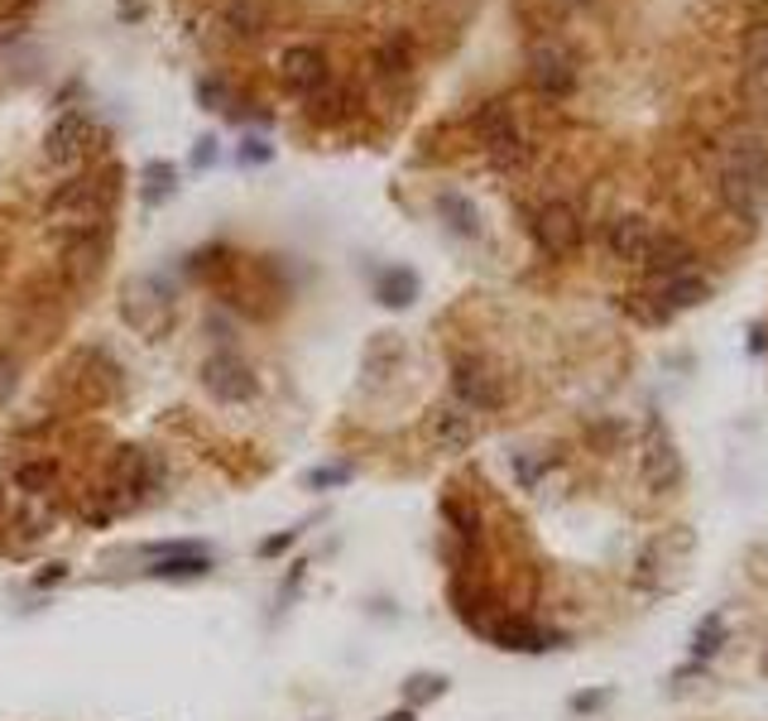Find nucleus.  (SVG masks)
Returning <instances> with one entry per match:
<instances>
[{"label": "nucleus", "instance_id": "1", "mask_svg": "<svg viewBox=\"0 0 768 721\" xmlns=\"http://www.w3.org/2000/svg\"><path fill=\"white\" fill-rule=\"evenodd\" d=\"M720 193L745 222H755L768 202V144L759 135H735L720 164Z\"/></svg>", "mask_w": 768, "mask_h": 721}, {"label": "nucleus", "instance_id": "2", "mask_svg": "<svg viewBox=\"0 0 768 721\" xmlns=\"http://www.w3.org/2000/svg\"><path fill=\"white\" fill-rule=\"evenodd\" d=\"M692 558H697V539H692V529L663 534V539H654L639 558H634V587L648 591V597H673V591L687 587Z\"/></svg>", "mask_w": 768, "mask_h": 721}, {"label": "nucleus", "instance_id": "3", "mask_svg": "<svg viewBox=\"0 0 768 721\" xmlns=\"http://www.w3.org/2000/svg\"><path fill=\"white\" fill-rule=\"evenodd\" d=\"M475 135H481L485 144V154H490V164L495 169H514V164H524V135H519V125H514V115L504 101H485L481 111H475Z\"/></svg>", "mask_w": 768, "mask_h": 721}, {"label": "nucleus", "instance_id": "4", "mask_svg": "<svg viewBox=\"0 0 768 721\" xmlns=\"http://www.w3.org/2000/svg\"><path fill=\"white\" fill-rule=\"evenodd\" d=\"M49 212L68 236H96L101 222V183L96 179H72L49 197Z\"/></svg>", "mask_w": 768, "mask_h": 721}, {"label": "nucleus", "instance_id": "5", "mask_svg": "<svg viewBox=\"0 0 768 721\" xmlns=\"http://www.w3.org/2000/svg\"><path fill=\"white\" fill-rule=\"evenodd\" d=\"M644 481L654 496H668L683 481V453H677L673 433L663 418H648V438H644Z\"/></svg>", "mask_w": 768, "mask_h": 721}, {"label": "nucleus", "instance_id": "6", "mask_svg": "<svg viewBox=\"0 0 768 721\" xmlns=\"http://www.w3.org/2000/svg\"><path fill=\"white\" fill-rule=\"evenodd\" d=\"M452 389H457V399L467 404V409H475V414L500 409V404H504L500 375L490 370L481 356H457L452 360Z\"/></svg>", "mask_w": 768, "mask_h": 721}, {"label": "nucleus", "instance_id": "7", "mask_svg": "<svg viewBox=\"0 0 768 721\" xmlns=\"http://www.w3.org/2000/svg\"><path fill=\"white\" fill-rule=\"evenodd\" d=\"M533 241L543 245L547 255H572L582 245V212L572 202H547L533 216Z\"/></svg>", "mask_w": 768, "mask_h": 721}, {"label": "nucleus", "instance_id": "8", "mask_svg": "<svg viewBox=\"0 0 768 721\" xmlns=\"http://www.w3.org/2000/svg\"><path fill=\"white\" fill-rule=\"evenodd\" d=\"M154 562L144 572L158 577V582H193V577H207L212 572V558L202 544H154L144 548Z\"/></svg>", "mask_w": 768, "mask_h": 721}, {"label": "nucleus", "instance_id": "9", "mask_svg": "<svg viewBox=\"0 0 768 721\" xmlns=\"http://www.w3.org/2000/svg\"><path fill=\"white\" fill-rule=\"evenodd\" d=\"M279 78L294 97H313L331 82V63H327L322 49H313V43H294V49L279 58Z\"/></svg>", "mask_w": 768, "mask_h": 721}, {"label": "nucleus", "instance_id": "10", "mask_svg": "<svg viewBox=\"0 0 768 721\" xmlns=\"http://www.w3.org/2000/svg\"><path fill=\"white\" fill-rule=\"evenodd\" d=\"M529 82L539 87L543 97H567L576 87V63L562 43H539L529 49Z\"/></svg>", "mask_w": 768, "mask_h": 721}, {"label": "nucleus", "instance_id": "11", "mask_svg": "<svg viewBox=\"0 0 768 721\" xmlns=\"http://www.w3.org/2000/svg\"><path fill=\"white\" fill-rule=\"evenodd\" d=\"M202 385H207L222 404H245L255 395V375L236 352H216L207 366H202Z\"/></svg>", "mask_w": 768, "mask_h": 721}, {"label": "nucleus", "instance_id": "12", "mask_svg": "<svg viewBox=\"0 0 768 721\" xmlns=\"http://www.w3.org/2000/svg\"><path fill=\"white\" fill-rule=\"evenodd\" d=\"M654 222L639 212H625V216H611V226H605V245L619 255V260H629V265H644V255H648V245H654Z\"/></svg>", "mask_w": 768, "mask_h": 721}, {"label": "nucleus", "instance_id": "13", "mask_svg": "<svg viewBox=\"0 0 768 721\" xmlns=\"http://www.w3.org/2000/svg\"><path fill=\"white\" fill-rule=\"evenodd\" d=\"M86 144H92V121L82 111H63L43 135V150H49L53 164H78Z\"/></svg>", "mask_w": 768, "mask_h": 721}, {"label": "nucleus", "instance_id": "14", "mask_svg": "<svg viewBox=\"0 0 768 721\" xmlns=\"http://www.w3.org/2000/svg\"><path fill=\"white\" fill-rule=\"evenodd\" d=\"M111 486H115V505H140L144 496H150V486H154V461L150 453H140V447H125L121 457H115V471H111Z\"/></svg>", "mask_w": 768, "mask_h": 721}, {"label": "nucleus", "instance_id": "15", "mask_svg": "<svg viewBox=\"0 0 768 721\" xmlns=\"http://www.w3.org/2000/svg\"><path fill=\"white\" fill-rule=\"evenodd\" d=\"M745 92L759 111H768V20H755L745 34Z\"/></svg>", "mask_w": 768, "mask_h": 721}, {"label": "nucleus", "instance_id": "16", "mask_svg": "<svg viewBox=\"0 0 768 721\" xmlns=\"http://www.w3.org/2000/svg\"><path fill=\"white\" fill-rule=\"evenodd\" d=\"M490 640L500 649H514V654H543V649L557 644V634L533 626V620H495V626H490Z\"/></svg>", "mask_w": 768, "mask_h": 721}, {"label": "nucleus", "instance_id": "17", "mask_svg": "<svg viewBox=\"0 0 768 721\" xmlns=\"http://www.w3.org/2000/svg\"><path fill=\"white\" fill-rule=\"evenodd\" d=\"M663 313H683V308H702L711 298V280L702 270H683V274H668L663 280Z\"/></svg>", "mask_w": 768, "mask_h": 721}, {"label": "nucleus", "instance_id": "18", "mask_svg": "<svg viewBox=\"0 0 768 721\" xmlns=\"http://www.w3.org/2000/svg\"><path fill=\"white\" fill-rule=\"evenodd\" d=\"M432 443H438L442 453H467L475 443V418L461 414V409H438L432 414Z\"/></svg>", "mask_w": 768, "mask_h": 721}, {"label": "nucleus", "instance_id": "19", "mask_svg": "<svg viewBox=\"0 0 768 721\" xmlns=\"http://www.w3.org/2000/svg\"><path fill=\"white\" fill-rule=\"evenodd\" d=\"M692 245L687 241H677V236H654V245H648V255H644V265L654 270V274H683V270H692Z\"/></svg>", "mask_w": 768, "mask_h": 721}, {"label": "nucleus", "instance_id": "20", "mask_svg": "<svg viewBox=\"0 0 768 721\" xmlns=\"http://www.w3.org/2000/svg\"><path fill=\"white\" fill-rule=\"evenodd\" d=\"M375 298H380L385 308H409V303L418 298V274L403 270V265L380 270L375 274Z\"/></svg>", "mask_w": 768, "mask_h": 721}, {"label": "nucleus", "instance_id": "21", "mask_svg": "<svg viewBox=\"0 0 768 721\" xmlns=\"http://www.w3.org/2000/svg\"><path fill=\"white\" fill-rule=\"evenodd\" d=\"M726 640H730V620L720 616V611H706L697 620V630H692V654H697V659H716L720 649H726Z\"/></svg>", "mask_w": 768, "mask_h": 721}, {"label": "nucleus", "instance_id": "22", "mask_svg": "<svg viewBox=\"0 0 768 721\" xmlns=\"http://www.w3.org/2000/svg\"><path fill=\"white\" fill-rule=\"evenodd\" d=\"M308 111H313L317 125H337V121H346V115H351V92H346L341 82H327L322 92L308 97Z\"/></svg>", "mask_w": 768, "mask_h": 721}, {"label": "nucleus", "instance_id": "23", "mask_svg": "<svg viewBox=\"0 0 768 721\" xmlns=\"http://www.w3.org/2000/svg\"><path fill=\"white\" fill-rule=\"evenodd\" d=\"M438 207H442V216H447V226L457 231V236H481V212H475V202L471 197H461V193H442L438 197Z\"/></svg>", "mask_w": 768, "mask_h": 721}, {"label": "nucleus", "instance_id": "24", "mask_svg": "<svg viewBox=\"0 0 768 721\" xmlns=\"http://www.w3.org/2000/svg\"><path fill=\"white\" fill-rule=\"evenodd\" d=\"M375 68H380V78H409V68H413V43L395 34V39H385L380 43V53H375Z\"/></svg>", "mask_w": 768, "mask_h": 721}, {"label": "nucleus", "instance_id": "25", "mask_svg": "<svg viewBox=\"0 0 768 721\" xmlns=\"http://www.w3.org/2000/svg\"><path fill=\"white\" fill-rule=\"evenodd\" d=\"M226 24L236 34H265V24H269L265 0H226Z\"/></svg>", "mask_w": 768, "mask_h": 721}, {"label": "nucleus", "instance_id": "26", "mask_svg": "<svg viewBox=\"0 0 768 721\" xmlns=\"http://www.w3.org/2000/svg\"><path fill=\"white\" fill-rule=\"evenodd\" d=\"M442 692H447L442 673H413L409 683H403V698H409V702H438Z\"/></svg>", "mask_w": 768, "mask_h": 721}, {"label": "nucleus", "instance_id": "27", "mask_svg": "<svg viewBox=\"0 0 768 721\" xmlns=\"http://www.w3.org/2000/svg\"><path fill=\"white\" fill-rule=\"evenodd\" d=\"M173 179H178V173H173V164H158V159H154V164L144 169V183H150V187H144V197H150V202H164V197L173 193Z\"/></svg>", "mask_w": 768, "mask_h": 721}, {"label": "nucleus", "instance_id": "28", "mask_svg": "<svg viewBox=\"0 0 768 721\" xmlns=\"http://www.w3.org/2000/svg\"><path fill=\"white\" fill-rule=\"evenodd\" d=\"M341 481H351V467H346V461H337V467H317L313 476H308V486H341Z\"/></svg>", "mask_w": 768, "mask_h": 721}, {"label": "nucleus", "instance_id": "29", "mask_svg": "<svg viewBox=\"0 0 768 721\" xmlns=\"http://www.w3.org/2000/svg\"><path fill=\"white\" fill-rule=\"evenodd\" d=\"M14 481H20L24 490H39V486L53 481V467H20V471H14Z\"/></svg>", "mask_w": 768, "mask_h": 721}, {"label": "nucleus", "instance_id": "30", "mask_svg": "<svg viewBox=\"0 0 768 721\" xmlns=\"http://www.w3.org/2000/svg\"><path fill=\"white\" fill-rule=\"evenodd\" d=\"M294 544H298V529H284V534H274V539L259 544V554L274 558V554H284V548H294Z\"/></svg>", "mask_w": 768, "mask_h": 721}, {"label": "nucleus", "instance_id": "31", "mask_svg": "<svg viewBox=\"0 0 768 721\" xmlns=\"http://www.w3.org/2000/svg\"><path fill=\"white\" fill-rule=\"evenodd\" d=\"M240 164H269V144L265 140H250L240 150Z\"/></svg>", "mask_w": 768, "mask_h": 721}, {"label": "nucleus", "instance_id": "32", "mask_svg": "<svg viewBox=\"0 0 768 721\" xmlns=\"http://www.w3.org/2000/svg\"><path fill=\"white\" fill-rule=\"evenodd\" d=\"M63 577H68L63 562H49V568H43V572L34 577V582H39V587H53V582H63Z\"/></svg>", "mask_w": 768, "mask_h": 721}, {"label": "nucleus", "instance_id": "33", "mask_svg": "<svg viewBox=\"0 0 768 721\" xmlns=\"http://www.w3.org/2000/svg\"><path fill=\"white\" fill-rule=\"evenodd\" d=\"M212 144H216V140H197V154H193V164H197V169H207V164H212Z\"/></svg>", "mask_w": 768, "mask_h": 721}, {"label": "nucleus", "instance_id": "34", "mask_svg": "<svg viewBox=\"0 0 768 721\" xmlns=\"http://www.w3.org/2000/svg\"><path fill=\"white\" fill-rule=\"evenodd\" d=\"M380 721H413V712H389V717H380Z\"/></svg>", "mask_w": 768, "mask_h": 721}, {"label": "nucleus", "instance_id": "35", "mask_svg": "<svg viewBox=\"0 0 768 721\" xmlns=\"http://www.w3.org/2000/svg\"><path fill=\"white\" fill-rule=\"evenodd\" d=\"M567 6H591V0H567Z\"/></svg>", "mask_w": 768, "mask_h": 721}]
</instances>
